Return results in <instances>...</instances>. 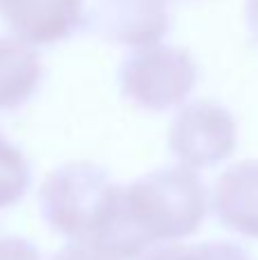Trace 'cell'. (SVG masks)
Segmentation results:
<instances>
[{
	"label": "cell",
	"instance_id": "12",
	"mask_svg": "<svg viewBox=\"0 0 258 260\" xmlns=\"http://www.w3.org/2000/svg\"><path fill=\"white\" fill-rule=\"evenodd\" d=\"M50 260H119L112 253L103 251V249L94 247L87 242H69L59 249Z\"/></svg>",
	"mask_w": 258,
	"mask_h": 260
},
{
	"label": "cell",
	"instance_id": "1",
	"mask_svg": "<svg viewBox=\"0 0 258 260\" xmlns=\"http://www.w3.org/2000/svg\"><path fill=\"white\" fill-rule=\"evenodd\" d=\"M208 210L204 180L185 165H165L121 185L117 212L94 247L119 260H135L192 235Z\"/></svg>",
	"mask_w": 258,
	"mask_h": 260
},
{
	"label": "cell",
	"instance_id": "2",
	"mask_svg": "<svg viewBox=\"0 0 258 260\" xmlns=\"http://www.w3.org/2000/svg\"><path fill=\"white\" fill-rule=\"evenodd\" d=\"M121 185L94 162H67L39 187L44 221L71 242L96 244L117 212Z\"/></svg>",
	"mask_w": 258,
	"mask_h": 260
},
{
	"label": "cell",
	"instance_id": "6",
	"mask_svg": "<svg viewBox=\"0 0 258 260\" xmlns=\"http://www.w3.org/2000/svg\"><path fill=\"white\" fill-rule=\"evenodd\" d=\"M0 9L25 44H55L87 25L85 0H3Z\"/></svg>",
	"mask_w": 258,
	"mask_h": 260
},
{
	"label": "cell",
	"instance_id": "14",
	"mask_svg": "<svg viewBox=\"0 0 258 260\" xmlns=\"http://www.w3.org/2000/svg\"><path fill=\"white\" fill-rule=\"evenodd\" d=\"M0 5H3V0H0Z\"/></svg>",
	"mask_w": 258,
	"mask_h": 260
},
{
	"label": "cell",
	"instance_id": "11",
	"mask_svg": "<svg viewBox=\"0 0 258 260\" xmlns=\"http://www.w3.org/2000/svg\"><path fill=\"white\" fill-rule=\"evenodd\" d=\"M0 260H41V253L30 240L7 235L0 238Z\"/></svg>",
	"mask_w": 258,
	"mask_h": 260
},
{
	"label": "cell",
	"instance_id": "13",
	"mask_svg": "<svg viewBox=\"0 0 258 260\" xmlns=\"http://www.w3.org/2000/svg\"><path fill=\"white\" fill-rule=\"evenodd\" d=\"M247 23L251 35L258 39V0H247Z\"/></svg>",
	"mask_w": 258,
	"mask_h": 260
},
{
	"label": "cell",
	"instance_id": "10",
	"mask_svg": "<svg viewBox=\"0 0 258 260\" xmlns=\"http://www.w3.org/2000/svg\"><path fill=\"white\" fill-rule=\"evenodd\" d=\"M140 260H251L249 253L236 242L208 240L195 244H160Z\"/></svg>",
	"mask_w": 258,
	"mask_h": 260
},
{
	"label": "cell",
	"instance_id": "8",
	"mask_svg": "<svg viewBox=\"0 0 258 260\" xmlns=\"http://www.w3.org/2000/svg\"><path fill=\"white\" fill-rule=\"evenodd\" d=\"M44 76L41 57L16 37H0V110L21 108L37 91Z\"/></svg>",
	"mask_w": 258,
	"mask_h": 260
},
{
	"label": "cell",
	"instance_id": "5",
	"mask_svg": "<svg viewBox=\"0 0 258 260\" xmlns=\"http://www.w3.org/2000/svg\"><path fill=\"white\" fill-rule=\"evenodd\" d=\"M169 0H94L87 25L108 41L126 46H153L167 35Z\"/></svg>",
	"mask_w": 258,
	"mask_h": 260
},
{
	"label": "cell",
	"instance_id": "7",
	"mask_svg": "<svg viewBox=\"0 0 258 260\" xmlns=\"http://www.w3.org/2000/svg\"><path fill=\"white\" fill-rule=\"evenodd\" d=\"M210 208L219 224L245 238H258V160H242L222 171Z\"/></svg>",
	"mask_w": 258,
	"mask_h": 260
},
{
	"label": "cell",
	"instance_id": "9",
	"mask_svg": "<svg viewBox=\"0 0 258 260\" xmlns=\"http://www.w3.org/2000/svg\"><path fill=\"white\" fill-rule=\"evenodd\" d=\"M30 183L32 171L25 153L0 133V208L21 201Z\"/></svg>",
	"mask_w": 258,
	"mask_h": 260
},
{
	"label": "cell",
	"instance_id": "3",
	"mask_svg": "<svg viewBox=\"0 0 258 260\" xmlns=\"http://www.w3.org/2000/svg\"><path fill=\"white\" fill-rule=\"evenodd\" d=\"M119 87L144 110L163 112L183 103L195 89L197 64L181 46L153 44L135 48L119 64Z\"/></svg>",
	"mask_w": 258,
	"mask_h": 260
},
{
	"label": "cell",
	"instance_id": "4",
	"mask_svg": "<svg viewBox=\"0 0 258 260\" xmlns=\"http://www.w3.org/2000/svg\"><path fill=\"white\" fill-rule=\"evenodd\" d=\"M169 148L190 169H208L227 160L238 142L233 114L213 99L183 105L169 123Z\"/></svg>",
	"mask_w": 258,
	"mask_h": 260
}]
</instances>
